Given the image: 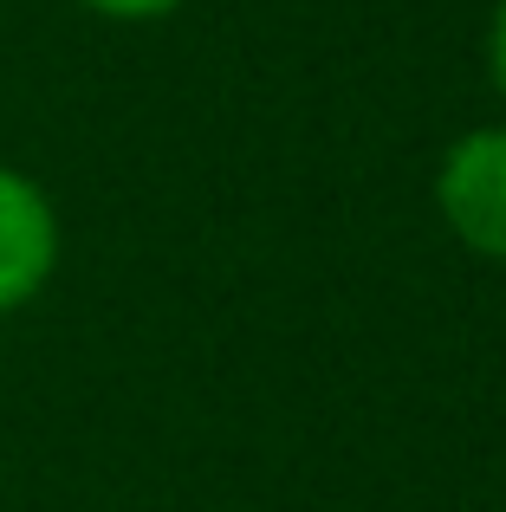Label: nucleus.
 Instances as JSON below:
<instances>
[{
    "label": "nucleus",
    "instance_id": "obj_3",
    "mask_svg": "<svg viewBox=\"0 0 506 512\" xmlns=\"http://www.w3.org/2000/svg\"><path fill=\"white\" fill-rule=\"evenodd\" d=\"M85 13H98V20H117V26H150V20H169V13H182L189 0H78Z\"/></svg>",
    "mask_w": 506,
    "mask_h": 512
},
{
    "label": "nucleus",
    "instance_id": "obj_4",
    "mask_svg": "<svg viewBox=\"0 0 506 512\" xmlns=\"http://www.w3.org/2000/svg\"><path fill=\"white\" fill-rule=\"evenodd\" d=\"M487 78L506 104V0H494V13H487Z\"/></svg>",
    "mask_w": 506,
    "mask_h": 512
},
{
    "label": "nucleus",
    "instance_id": "obj_2",
    "mask_svg": "<svg viewBox=\"0 0 506 512\" xmlns=\"http://www.w3.org/2000/svg\"><path fill=\"white\" fill-rule=\"evenodd\" d=\"M59 273V208L26 169L0 163V318L26 312Z\"/></svg>",
    "mask_w": 506,
    "mask_h": 512
},
{
    "label": "nucleus",
    "instance_id": "obj_1",
    "mask_svg": "<svg viewBox=\"0 0 506 512\" xmlns=\"http://www.w3.org/2000/svg\"><path fill=\"white\" fill-rule=\"evenodd\" d=\"M435 214L474 260L506 266V117L474 124L435 163Z\"/></svg>",
    "mask_w": 506,
    "mask_h": 512
}]
</instances>
